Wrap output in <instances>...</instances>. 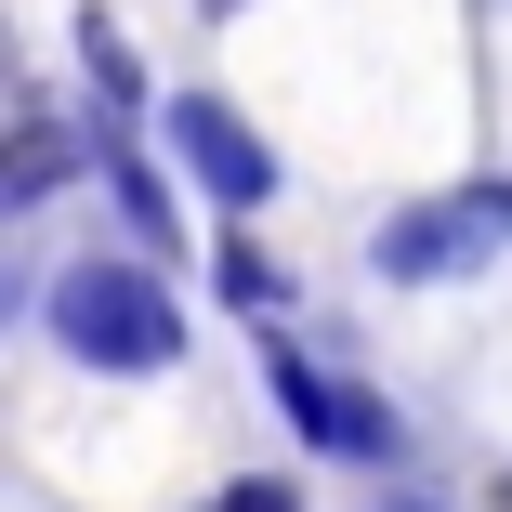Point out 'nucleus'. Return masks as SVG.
Masks as SVG:
<instances>
[{
	"mask_svg": "<svg viewBox=\"0 0 512 512\" xmlns=\"http://www.w3.org/2000/svg\"><path fill=\"white\" fill-rule=\"evenodd\" d=\"M53 342L79 355V368H171L184 355V316H171V289L145 276V263H53Z\"/></svg>",
	"mask_w": 512,
	"mask_h": 512,
	"instance_id": "f257e3e1",
	"label": "nucleus"
},
{
	"mask_svg": "<svg viewBox=\"0 0 512 512\" xmlns=\"http://www.w3.org/2000/svg\"><path fill=\"white\" fill-rule=\"evenodd\" d=\"M512 263V184H447V197H407V211L368 237V276L394 289H460Z\"/></svg>",
	"mask_w": 512,
	"mask_h": 512,
	"instance_id": "f03ea898",
	"label": "nucleus"
},
{
	"mask_svg": "<svg viewBox=\"0 0 512 512\" xmlns=\"http://www.w3.org/2000/svg\"><path fill=\"white\" fill-rule=\"evenodd\" d=\"M276 407H289V434L329 447V460H394V407L355 394V381L316 368V355H289V342H276Z\"/></svg>",
	"mask_w": 512,
	"mask_h": 512,
	"instance_id": "7ed1b4c3",
	"label": "nucleus"
},
{
	"mask_svg": "<svg viewBox=\"0 0 512 512\" xmlns=\"http://www.w3.org/2000/svg\"><path fill=\"white\" fill-rule=\"evenodd\" d=\"M171 158L197 171V197H224V211H263V184H276L263 132L224 106V92H184V106H171Z\"/></svg>",
	"mask_w": 512,
	"mask_h": 512,
	"instance_id": "20e7f679",
	"label": "nucleus"
},
{
	"mask_svg": "<svg viewBox=\"0 0 512 512\" xmlns=\"http://www.w3.org/2000/svg\"><path fill=\"white\" fill-rule=\"evenodd\" d=\"M53 184H66V132H53V119L27 106V119H14V184H0V197H14V211H40Z\"/></svg>",
	"mask_w": 512,
	"mask_h": 512,
	"instance_id": "39448f33",
	"label": "nucleus"
},
{
	"mask_svg": "<svg viewBox=\"0 0 512 512\" xmlns=\"http://www.w3.org/2000/svg\"><path fill=\"white\" fill-rule=\"evenodd\" d=\"M106 171H119V211H132V237H145V250H171V197H158V171H145L132 145H106Z\"/></svg>",
	"mask_w": 512,
	"mask_h": 512,
	"instance_id": "423d86ee",
	"label": "nucleus"
},
{
	"mask_svg": "<svg viewBox=\"0 0 512 512\" xmlns=\"http://www.w3.org/2000/svg\"><path fill=\"white\" fill-rule=\"evenodd\" d=\"M224 289L250 302V316H276V263H263V250H224Z\"/></svg>",
	"mask_w": 512,
	"mask_h": 512,
	"instance_id": "0eeeda50",
	"label": "nucleus"
},
{
	"mask_svg": "<svg viewBox=\"0 0 512 512\" xmlns=\"http://www.w3.org/2000/svg\"><path fill=\"white\" fill-rule=\"evenodd\" d=\"M224 512H289V486H224Z\"/></svg>",
	"mask_w": 512,
	"mask_h": 512,
	"instance_id": "6e6552de",
	"label": "nucleus"
},
{
	"mask_svg": "<svg viewBox=\"0 0 512 512\" xmlns=\"http://www.w3.org/2000/svg\"><path fill=\"white\" fill-rule=\"evenodd\" d=\"M381 512H447V499H381Z\"/></svg>",
	"mask_w": 512,
	"mask_h": 512,
	"instance_id": "1a4fd4ad",
	"label": "nucleus"
},
{
	"mask_svg": "<svg viewBox=\"0 0 512 512\" xmlns=\"http://www.w3.org/2000/svg\"><path fill=\"white\" fill-rule=\"evenodd\" d=\"M211 14H224V0H211Z\"/></svg>",
	"mask_w": 512,
	"mask_h": 512,
	"instance_id": "9d476101",
	"label": "nucleus"
}]
</instances>
